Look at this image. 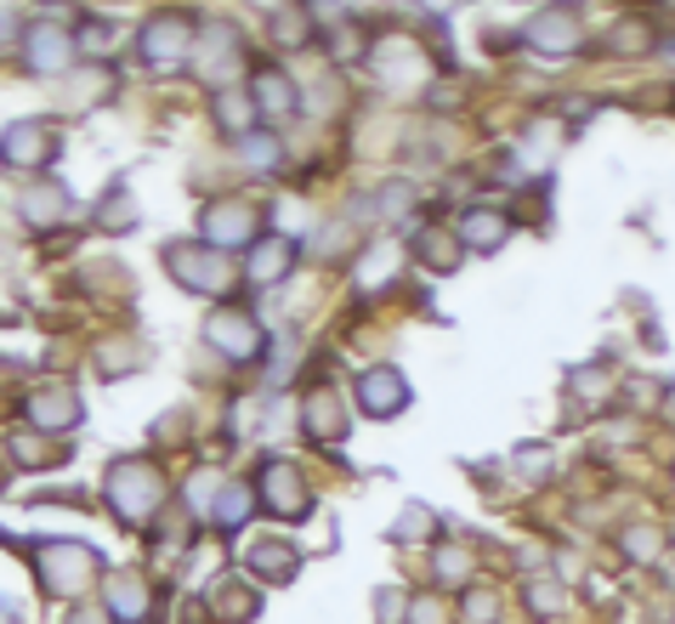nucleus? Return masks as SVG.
<instances>
[{"mask_svg":"<svg viewBox=\"0 0 675 624\" xmlns=\"http://www.w3.org/2000/svg\"><path fill=\"white\" fill-rule=\"evenodd\" d=\"M97 228H103V233H125V228H137V199L125 193V188H114V193L103 199V211H97Z\"/></svg>","mask_w":675,"mask_h":624,"instance_id":"cd10ccee","label":"nucleus"},{"mask_svg":"<svg viewBox=\"0 0 675 624\" xmlns=\"http://www.w3.org/2000/svg\"><path fill=\"white\" fill-rule=\"evenodd\" d=\"M193 40H199V29H193V23H188V17H177V12H165V17H154V23H142V35H137V52H142V63L170 68V63L193 58Z\"/></svg>","mask_w":675,"mask_h":624,"instance_id":"6e6552de","label":"nucleus"},{"mask_svg":"<svg viewBox=\"0 0 675 624\" xmlns=\"http://www.w3.org/2000/svg\"><path fill=\"white\" fill-rule=\"evenodd\" d=\"M148 364V353H142V341H103L97 346V374H109V381H119V374H131V369H142Z\"/></svg>","mask_w":675,"mask_h":624,"instance_id":"393cba45","label":"nucleus"},{"mask_svg":"<svg viewBox=\"0 0 675 624\" xmlns=\"http://www.w3.org/2000/svg\"><path fill=\"white\" fill-rule=\"evenodd\" d=\"M103 494H109V506L125 529H142V522H154V511L165 506V471L154 460H114L109 477H103Z\"/></svg>","mask_w":675,"mask_h":624,"instance_id":"f257e3e1","label":"nucleus"},{"mask_svg":"<svg viewBox=\"0 0 675 624\" xmlns=\"http://www.w3.org/2000/svg\"><path fill=\"white\" fill-rule=\"evenodd\" d=\"M250 511H256V494H250L244 483H221L216 499H211V522H216V529H228V534L244 529Z\"/></svg>","mask_w":675,"mask_h":624,"instance_id":"412c9836","label":"nucleus"},{"mask_svg":"<svg viewBox=\"0 0 675 624\" xmlns=\"http://www.w3.org/2000/svg\"><path fill=\"white\" fill-rule=\"evenodd\" d=\"M17 205H23V221H29V228H58V221H68L74 199H68L63 182H35V188H23Z\"/></svg>","mask_w":675,"mask_h":624,"instance_id":"f3484780","label":"nucleus"},{"mask_svg":"<svg viewBox=\"0 0 675 624\" xmlns=\"http://www.w3.org/2000/svg\"><path fill=\"white\" fill-rule=\"evenodd\" d=\"M221 488V477H216V471H199V477H193V506L199 511H211V494Z\"/></svg>","mask_w":675,"mask_h":624,"instance_id":"4c0bfd02","label":"nucleus"},{"mask_svg":"<svg viewBox=\"0 0 675 624\" xmlns=\"http://www.w3.org/2000/svg\"><path fill=\"white\" fill-rule=\"evenodd\" d=\"M573 386H580V397H608V369H580Z\"/></svg>","mask_w":675,"mask_h":624,"instance_id":"f704fd0d","label":"nucleus"},{"mask_svg":"<svg viewBox=\"0 0 675 624\" xmlns=\"http://www.w3.org/2000/svg\"><path fill=\"white\" fill-rule=\"evenodd\" d=\"M250 103H256V119H295V109H302V91H295L290 74H256Z\"/></svg>","mask_w":675,"mask_h":624,"instance_id":"dca6fc26","label":"nucleus"},{"mask_svg":"<svg viewBox=\"0 0 675 624\" xmlns=\"http://www.w3.org/2000/svg\"><path fill=\"white\" fill-rule=\"evenodd\" d=\"M239 160H244V170L267 177V170H279V165H284V148H279V137L250 131V137H239Z\"/></svg>","mask_w":675,"mask_h":624,"instance_id":"a878e982","label":"nucleus"},{"mask_svg":"<svg viewBox=\"0 0 675 624\" xmlns=\"http://www.w3.org/2000/svg\"><path fill=\"white\" fill-rule=\"evenodd\" d=\"M290 267H295V239L290 233H272V239H262L256 250H250L244 279L250 284H279V279H290Z\"/></svg>","mask_w":675,"mask_h":624,"instance_id":"2eb2a0df","label":"nucleus"},{"mask_svg":"<svg viewBox=\"0 0 675 624\" xmlns=\"http://www.w3.org/2000/svg\"><path fill=\"white\" fill-rule=\"evenodd\" d=\"M455 239H460V250H483V256H488V250H499V244L511 239V221H506V211L477 205V211L460 216V233Z\"/></svg>","mask_w":675,"mask_h":624,"instance_id":"6ab92c4d","label":"nucleus"},{"mask_svg":"<svg viewBox=\"0 0 675 624\" xmlns=\"http://www.w3.org/2000/svg\"><path fill=\"white\" fill-rule=\"evenodd\" d=\"M35 568H40V590L46 596L74 602V596L91 590V580H97V568H103V562H97V551L80 545V539H52V545H40Z\"/></svg>","mask_w":675,"mask_h":624,"instance_id":"7ed1b4c3","label":"nucleus"},{"mask_svg":"<svg viewBox=\"0 0 675 624\" xmlns=\"http://www.w3.org/2000/svg\"><path fill=\"white\" fill-rule=\"evenodd\" d=\"M12 23H17V12H7V7H0V40L12 35Z\"/></svg>","mask_w":675,"mask_h":624,"instance_id":"79ce46f5","label":"nucleus"},{"mask_svg":"<svg viewBox=\"0 0 675 624\" xmlns=\"http://www.w3.org/2000/svg\"><path fill=\"white\" fill-rule=\"evenodd\" d=\"M624 551L647 562V557H659V551H664V534H659V529H647V522H636V529L624 534Z\"/></svg>","mask_w":675,"mask_h":624,"instance_id":"2f4dec72","label":"nucleus"},{"mask_svg":"<svg viewBox=\"0 0 675 624\" xmlns=\"http://www.w3.org/2000/svg\"><path fill=\"white\" fill-rule=\"evenodd\" d=\"M358 409L369 420H392V415H404L409 409V381H404V369H392V364H374L358 374Z\"/></svg>","mask_w":675,"mask_h":624,"instance_id":"9d476101","label":"nucleus"},{"mask_svg":"<svg viewBox=\"0 0 675 624\" xmlns=\"http://www.w3.org/2000/svg\"><path fill=\"white\" fill-rule=\"evenodd\" d=\"M74 58H80V40H74L63 23H35V29L23 35V63H29V74L63 80V74L74 68Z\"/></svg>","mask_w":675,"mask_h":624,"instance_id":"423d86ee","label":"nucleus"},{"mask_svg":"<svg viewBox=\"0 0 675 624\" xmlns=\"http://www.w3.org/2000/svg\"><path fill=\"white\" fill-rule=\"evenodd\" d=\"M165 272L177 279L182 290L193 295H228L233 279H239V267L228 262V250H216V244H165Z\"/></svg>","mask_w":675,"mask_h":624,"instance_id":"f03ea898","label":"nucleus"},{"mask_svg":"<svg viewBox=\"0 0 675 624\" xmlns=\"http://www.w3.org/2000/svg\"><path fill=\"white\" fill-rule=\"evenodd\" d=\"M302 432H307V443H341L346 437V404H341V392H330V386L307 392Z\"/></svg>","mask_w":675,"mask_h":624,"instance_id":"4468645a","label":"nucleus"},{"mask_svg":"<svg viewBox=\"0 0 675 624\" xmlns=\"http://www.w3.org/2000/svg\"><path fill=\"white\" fill-rule=\"evenodd\" d=\"M68 624H109V619H103V613H74Z\"/></svg>","mask_w":675,"mask_h":624,"instance_id":"37998d69","label":"nucleus"},{"mask_svg":"<svg viewBox=\"0 0 675 624\" xmlns=\"http://www.w3.org/2000/svg\"><path fill=\"white\" fill-rule=\"evenodd\" d=\"M193 68H199V80H211V86H228L233 74L244 68L239 35H233V29H199V52H193Z\"/></svg>","mask_w":675,"mask_h":624,"instance_id":"f8f14e48","label":"nucleus"},{"mask_svg":"<svg viewBox=\"0 0 675 624\" xmlns=\"http://www.w3.org/2000/svg\"><path fill=\"white\" fill-rule=\"evenodd\" d=\"M374 608H381L386 624H404V608H409V602H404V590H381V596H374Z\"/></svg>","mask_w":675,"mask_h":624,"instance_id":"c9c22d12","label":"nucleus"},{"mask_svg":"<svg viewBox=\"0 0 675 624\" xmlns=\"http://www.w3.org/2000/svg\"><path fill=\"white\" fill-rule=\"evenodd\" d=\"M216 613L228 619V624H244V619L262 613V596L250 590V585H216Z\"/></svg>","mask_w":675,"mask_h":624,"instance_id":"bb28decb","label":"nucleus"},{"mask_svg":"<svg viewBox=\"0 0 675 624\" xmlns=\"http://www.w3.org/2000/svg\"><path fill=\"white\" fill-rule=\"evenodd\" d=\"M466 613H471V624H488V613H494V596H483V590H471V602H466Z\"/></svg>","mask_w":675,"mask_h":624,"instance_id":"ea45409f","label":"nucleus"},{"mask_svg":"<svg viewBox=\"0 0 675 624\" xmlns=\"http://www.w3.org/2000/svg\"><path fill=\"white\" fill-rule=\"evenodd\" d=\"M522 40H528L534 52H545V58H568V52H580V46H585V23L573 17L568 7H545V12L528 17Z\"/></svg>","mask_w":675,"mask_h":624,"instance_id":"1a4fd4ad","label":"nucleus"},{"mask_svg":"<svg viewBox=\"0 0 675 624\" xmlns=\"http://www.w3.org/2000/svg\"><path fill=\"white\" fill-rule=\"evenodd\" d=\"M432 506H404L397 511V522H392V539H426L432 534Z\"/></svg>","mask_w":675,"mask_h":624,"instance_id":"7c9ffc66","label":"nucleus"},{"mask_svg":"<svg viewBox=\"0 0 675 624\" xmlns=\"http://www.w3.org/2000/svg\"><path fill=\"white\" fill-rule=\"evenodd\" d=\"M517 471H522V483H534L539 471H551V455H545L539 443H528V448H517Z\"/></svg>","mask_w":675,"mask_h":624,"instance_id":"72a5a7b5","label":"nucleus"},{"mask_svg":"<svg viewBox=\"0 0 675 624\" xmlns=\"http://www.w3.org/2000/svg\"><path fill=\"white\" fill-rule=\"evenodd\" d=\"M29 420L40 432H68L86 420V404L74 386H40V392H29Z\"/></svg>","mask_w":675,"mask_h":624,"instance_id":"ddd939ff","label":"nucleus"},{"mask_svg":"<svg viewBox=\"0 0 675 624\" xmlns=\"http://www.w3.org/2000/svg\"><path fill=\"white\" fill-rule=\"evenodd\" d=\"M664 415H670V420H675V397H664Z\"/></svg>","mask_w":675,"mask_h":624,"instance_id":"c03bdc74","label":"nucleus"},{"mask_svg":"<svg viewBox=\"0 0 675 624\" xmlns=\"http://www.w3.org/2000/svg\"><path fill=\"white\" fill-rule=\"evenodd\" d=\"M109 608H114V619L137 624L148 613V585L137 580V573H114V580H109Z\"/></svg>","mask_w":675,"mask_h":624,"instance_id":"4be33fe9","label":"nucleus"},{"mask_svg":"<svg viewBox=\"0 0 675 624\" xmlns=\"http://www.w3.org/2000/svg\"><path fill=\"white\" fill-rule=\"evenodd\" d=\"M471 568H477V557L466 551V545H443V551L432 557V573L443 585H466L471 580Z\"/></svg>","mask_w":675,"mask_h":624,"instance_id":"c85d7f7f","label":"nucleus"},{"mask_svg":"<svg viewBox=\"0 0 675 624\" xmlns=\"http://www.w3.org/2000/svg\"><path fill=\"white\" fill-rule=\"evenodd\" d=\"M205 341H211L228 364H250V358L267 346V341H262V323L250 318L244 307H216V313L205 318Z\"/></svg>","mask_w":675,"mask_h":624,"instance_id":"39448f33","label":"nucleus"},{"mask_svg":"<svg viewBox=\"0 0 675 624\" xmlns=\"http://www.w3.org/2000/svg\"><path fill=\"white\" fill-rule=\"evenodd\" d=\"M199 233H205V244H216V250H239L262 233V211L250 205V199H216V205L199 216Z\"/></svg>","mask_w":675,"mask_h":624,"instance_id":"0eeeda50","label":"nucleus"},{"mask_svg":"<svg viewBox=\"0 0 675 624\" xmlns=\"http://www.w3.org/2000/svg\"><path fill=\"white\" fill-rule=\"evenodd\" d=\"M216 125H221V131H228V137H250V131H256V103H250V91H221L216 97Z\"/></svg>","mask_w":675,"mask_h":624,"instance_id":"5701e85b","label":"nucleus"},{"mask_svg":"<svg viewBox=\"0 0 675 624\" xmlns=\"http://www.w3.org/2000/svg\"><path fill=\"white\" fill-rule=\"evenodd\" d=\"M346 250H353V221H335V228H323V233H318V256H323V262L346 256Z\"/></svg>","mask_w":675,"mask_h":624,"instance_id":"473e14b6","label":"nucleus"},{"mask_svg":"<svg viewBox=\"0 0 675 624\" xmlns=\"http://www.w3.org/2000/svg\"><path fill=\"white\" fill-rule=\"evenodd\" d=\"M256 506H267L279 522H302V517H313V488H307V477H302V466L267 460V466H262Z\"/></svg>","mask_w":675,"mask_h":624,"instance_id":"20e7f679","label":"nucleus"},{"mask_svg":"<svg viewBox=\"0 0 675 624\" xmlns=\"http://www.w3.org/2000/svg\"><path fill=\"white\" fill-rule=\"evenodd\" d=\"M562 602H568L562 590H545V585L528 590V608H534V613H562Z\"/></svg>","mask_w":675,"mask_h":624,"instance_id":"e433bc0d","label":"nucleus"},{"mask_svg":"<svg viewBox=\"0 0 675 624\" xmlns=\"http://www.w3.org/2000/svg\"><path fill=\"white\" fill-rule=\"evenodd\" d=\"M381 205H386V216H404V205H415V188H404V182H392V188L381 193Z\"/></svg>","mask_w":675,"mask_h":624,"instance_id":"58836bf2","label":"nucleus"},{"mask_svg":"<svg viewBox=\"0 0 675 624\" xmlns=\"http://www.w3.org/2000/svg\"><path fill=\"white\" fill-rule=\"evenodd\" d=\"M7 448H12V460H17V466H46V460H52V448L40 443L35 426H17V432L7 437Z\"/></svg>","mask_w":675,"mask_h":624,"instance_id":"c756f323","label":"nucleus"},{"mask_svg":"<svg viewBox=\"0 0 675 624\" xmlns=\"http://www.w3.org/2000/svg\"><path fill=\"white\" fill-rule=\"evenodd\" d=\"M295 568H302V551H295L290 539H256L250 545V573L267 585H290Z\"/></svg>","mask_w":675,"mask_h":624,"instance_id":"a211bd4d","label":"nucleus"},{"mask_svg":"<svg viewBox=\"0 0 675 624\" xmlns=\"http://www.w3.org/2000/svg\"><path fill=\"white\" fill-rule=\"evenodd\" d=\"M415 256H420L426 272H455L460 267V239L448 228H420L415 233Z\"/></svg>","mask_w":675,"mask_h":624,"instance_id":"aec40b11","label":"nucleus"},{"mask_svg":"<svg viewBox=\"0 0 675 624\" xmlns=\"http://www.w3.org/2000/svg\"><path fill=\"white\" fill-rule=\"evenodd\" d=\"M415 624H443V602H415Z\"/></svg>","mask_w":675,"mask_h":624,"instance_id":"a19ab883","label":"nucleus"},{"mask_svg":"<svg viewBox=\"0 0 675 624\" xmlns=\"http://www.w3.org/2000/svg\"><path fill=\"white\" fill-rule=\"evenodd\" d=\"M267 35H272V46L295 52V46H307V35H313V12H302V7H279V12H267Z\"/></svg>","mask_w":675,"mask_h":624,"instance_id":"b1692460","label":"nucleus"},{"mask_svg":"<svg viewBox=\"0 0 675 624\" xmlns=\"http://www.w3.org/2000/svg\"><path fill=\"white\" fill-rule=\"evenodd\" d=\"M52 131H46V119H12L7 131H0V165L12 170H35L52 160Z\"/></svg>","mask_w":675,"mask_h":624,"instance_id":"9b49d317","label":"nucleus"}]
</instances>
